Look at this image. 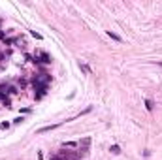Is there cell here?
<instances>
[{
  "label": "cell",
  "mask_w": 162,
  "mask_h": 160,
  "mask_svg": "<svg viewBox=\"0 0 162 160\" xmlns=\"http://www.w3.org/2000/svg\"><path fill=\"white\" fill-rule=\"evenodd\" d=\"M77 158H79V154L72 153V151H58L49 157V160H77Z\"/></svg>",
  "instance_id": "6da1fadb"
},
{
  "label": "cell",
  "mask_w": 162,
  "mask_h": 160,
  "mask_svg": "<svg viewBox=\"0 0 162 160\" xmlns=\"http://www.w3.org/2000/svg\"><path fill=\"white\" fill-rule=\"evenodd\" d=\"M36 58H42L40 62H43V64H49L51 62V57L47 53H43V51H36Z\"/></svg>",
  "instance_id": "7a4b0ae2"
},
{
  "label": "cell",
  "mask_w": 162,
  "mask_h": 160,
  "mask_svg": "<svg viewBox=\"0 0 162 160\" xmlns=\"http://www.w3.org/2000/svg\"><path fill=\"white\" fill-rule=\"evenodd\" d=\"M60 125H51V126H43L38 130V134H45V132H51V130H55V128H58Z\"/></svg>",
  "instance_id": "3957f363"
},
{
  "label": "cell",
  "mask_w": 162,
  "mask_h": 160,
  "mask_svg": "<svg viewBox=\"0 0 162 160\" xmlns=\"http://www.w3.org/2000/svg\"><path fill=\"white\" fill-rule=\"evenodd\" d=\"M108 36H109V38H111V40H115V42H122V40H121V36H117L115 32H111V30L108 32Z\"/></svg>",
  "instance_id": "277c9868"
},
{
  "label": "cell",
  "mask_w": 162,
  "mask_h": 160,
  "mask_svg": "<svg viewBox=\"0 0 162 160\" xmlns=\"http://www.w3.org/2000/svg\"><path fill=\"white\" fill-rule=\"evenodd\" d=\"M109 151H111V153H113V154H119V153H121V149H119V145H113V147H111V149H109Z\"/></svg>",
  "instance_id": "5b68a950"
},
{
  "label": "cell",
  "mask_w": 162,
  "mask_h": 160,
  "mask_svg": "<svg viewBox=\"0 0 162 160\" xmlns=\"http://www.w3.org/2000/svg\"><path fill=\"white\" fill-rule=\"evenodd\" d=\"M79 68H81L83 72H85V74H90V68H89V66H85V64H79Z\"/></svg>",
  "instance_id": "8992f818"
},
{
  "label": "cell",
  "mask_w": 162,
  "mask_h": 160,
  "mask_svg": "<svg viewBox=\"0 0 162 160\" xmlns=\"http://www.w3.org/2000/svg\"><path fill=\"white\" fill-rule=\"evenodd\" d=\"M145 106H147V109H149V111L153 109V102H151V100H145Z\"/></svg>",
  "instance_id": "52a82bcc"
},
{
  "label": "cell",
  "mask_w": 162,
  "mask_h": 160,
  "mask_svg": "<svg viewBox=\"0 0 162 160\" xmlns=\"http://www.w3.org/2000/svg\"><path fill=\"white\" fill-rule=\"evenodd\" d=\"M66 147H68V149H72V147H76V143H74V141H68V143H64V149H66Z\"/></svg>",
  "instance_id": "ba28073f"
}]
</instances>
